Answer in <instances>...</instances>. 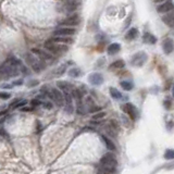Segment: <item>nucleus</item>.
<instances>
[{"label":"nucleus","mask_w":174,"mask_h":174,"mask_svg":"<svg viewBox=\"0 0 174 174\" xmlns=\"http://www.w3.org/2000/svg\"><path fill=\"white\" fill-rule=\"evenodd\" d=\"M162 19H163V22H164V23H166V24L170 25V26H173V15H172V14L166 15V17H163Z\"/></svg>","instance_id":"obj_25"},{"label":"nucleus","mask_w":174,"mask_h":174,"mask_svg":"<svg viewBox=\"0 0 174 174\" xmlns=\"http://www.w3.org/2000/svg\"><path fill=\"white\" fill-rule=\"evenodd\" d=\"M64 70H65V66H60L58 70V72H56V74L57 75H61V74H63L64 73Z\"/></svg>","instance_id":"obj_32"},{"label":"nucleus","mask_w":174,"mask_h":174,"mask_svg":"<svg viewBox=\"0 0 174 174\" xmlns=\"http://www.w3.org/2000/svg\"><path fill=\"white\" fill-rule=\"evenodd\" d=\"M76 33L75 29L73 27H59L54 32V36H72Z\"/></svg>","instance_id":"obj_6"},{"label":"nucleus","mask_w":174,"mask_h":174,"mask_svg":"<svg viewBox=\"0 0 174 174\" xmlns=\"http://www.w3.org/2000/svg\"><path fill=\"white\" fill-rule=\"evenodd\" d=\"M164 107H166V109H170L171 108V102L168 100V101H164Z\"/></svg>","instance_id":"obj_37"},{"label":"nucleus","mask_w":174,"mask_h":174,"mask_svg":"<svg viewBox=\"0 0 174 174\" xmlns=\"http://www.w3.org/2000/svg\"><path fill=\"white\" fill-rule=\"evenodd\" d=\"M100 164L104 168L102 172L106 173H113L116 172V166L118 164V161L116 159V156L113 153H106L100 159Z\"/></svg>","instance_id":"obj_1"},{"label":"nucleus","mask_w":174,"mask_h":174,"mask_svg":"<svg viewBox=\"0 0 174 174\" xmlns=\"http://www.w3.org/2000/svg\"><path fill=\"white\" fill-rule=\"evenodd\" d=\"M44 108H46V109H51V108H52V104H50V102H44Z\"/></svg>","instance_id":"obj_35"},{"label":"nucleus","mask_w":174,"mask_h":174,"mask_svg":"<svg viewBox=\"0 0 174 174\" xmlns=\"http://www.w3.org/2000/svg\"><path fill=\"white\" fill-rule=\"evenodd\" d=\"M32 68H33L34 71H36V72H40V71L44 70V68H45V64L42 62H34L32 64Z\"/></svg>","instance_id":"obj_24"},{"label":"nucleus","mask_w":174,"mask_h":174,"mask_svg":"<svg viewBox=\"0 0 174 174\" xmlns=\"http://www.w3.org/2000/svg\"><path fill=\"white\" fill-rule=\"evenodd\" d=\"M45 48L54 54H63L68 51V47L65 45H59V42H54L51 39L45 42Z\"/></svg>","instance_id":"obj_2"},{"label":"nucleus","mask_w":174,"mask_h":174,"mask_svg":"<svg viewBox=\"0 0 174 174\" xmlns=\"http://www.w3.org/2000/svg\"><path fill=\"white\" fill-rule=\"evenodd\" d=\"M110 95H111V97L113 99H120V98H122L121 93L116 88H114V87H110Z\"/></svg>","instance_id":"obj_20"},{"label":"nucleus","mask_w":174,"mask_h":174,"mask_svg":"<svg viewBox=\"0 0 174 174\" xmlns=\"http://www.w3.org/2000/svg\"><path fill=\"white\" fill-rule=\"evenodd\" d=\"M82 74H83L82 71L79 70V69H77V68H73V69L69 70V75H70L71 77H79Z\"/></svg>","instance_id":"obj_19"},{"label":"nucleus","mask_w":174,"mask_h":174,"mask_svg":"<svg viewBox=\"0 0 174 174\" xmlns=\"http://www.w3.org/2000/svg\"><path fill=\"white\" fill-rule=\"evenodd\" d=\"M172 9H173V3H172V1H171V0H168V1H166V0L164 3L160 4V6L158 7L157 11L159 13H168V12H170Z\"/></svg>","instance_id":"obj_9"},{"label":"nucleus","mask_w":174,"mask_h":174,"mask_svg":"<svg viewBox=\"0 0 174 174\" xmlns=\"http://www.w3.org/2000/svg\"><path fill=\"white\" fill-rule=\"evenodd\" d=\"M120 50H121V45L119 42H113L111 45H109L108 48H107V51H108L109 54H116Z\"/></svg>","instance_id":"obj_14"},{"label":"nucleus","mask_w":174,"mask_h":174,"mask_svg":"<svg viewBox=\"0 0 174 174\" xmlns=\"http://www.w3.org/2000/svg\"><path fill=\"white\" fill-rule=\"evenodd\" d=\"M36 85H38V81H36V79H33V81H31V82L27 83V86H29V87L36 86Z\"/></svg>","instance_id":"obj_33"},{"label":"nucleus","mask_w":174,"mask_h":174,"mask_svg":"<svg viewBox=\"0 0 174 174\" xmlns=\"http://www.w3.org/2000/svg\"><path fill=\"white\" fill-rule=\"evenodd\" d=\"M122 110H123V112H125L127 116L132 119L133 121L136 120L137 118H138V110H137V108L134 106V104H125L124 106H122Z\"/></svg>","instance_id":"obj_4"},{"label":"nucleus","mask_w":174,"mask_h":174,"mask_svg":"<svg viewBox=\"0 0 174 174\" xmlns=\"http://www.w3.org/2000/svg\"><path fill=\"white\" fill-rule=\"evenodd\" d=\"M147 59H148V57H147L146 52H144V51L137 52V54H134L132 57V59H131V64L134 66H141L146 63Z\"/></svg>","instance_id":"obj_3"},{"label":"nucleus","mask_w":174,"mask_h":174,"mask_svg":"<svg viewBox=\"0 0 174 174\" xmlns=\"http://www.w3.org/2000/svg\"><path fill=\"white\" fill-rule=\"evenodd\" d=\"M106 116V112L104 111H100V112H96V114L93 116V120H99V119H102Z\"/></svg>","instance_id":"obj_27"},{"label":"nucleus","mask_w":174,"mask_h":174,"mask_svg":"<svg viewBox=\"0 0 174 174\" xmlns=\"http://www.w3.org/2000/svg\"><path fill=\"white\" fill-rule=\"evenodd\" d=\"M32 52L35 54L36 56H38L42 61H44V60H50V59L52 58L51 54H47V52H45V51H42V50H40V49H38V48H34V49H32Z\"/></svg>","instance_id":"obj_10"},{"label":"nucleus","mask_w":174,"mask_h":174,"mask_svg":"<svg viewBox=\"0 0 174 174\" xmlns=\"http://www.w3.org/2000/svg\"><path fill=\"white\" fill-rule=\"evenodd\" d=\"M27 104V101L26 100H20V101H14L12 104H11V109H17V108H21L23 106H26Z\"/></svg>","instance_id":"obj_23"},{"label":"nucleus","mask_w":174,"mask_h":174,"mask_svg":"<svg viewBox=\"0 0 174 174\" xmlns=\"http://www.w3.org/2000/svg\"><path fill=\"white\" fill-rule=\"evenodd\" d=\"M21 110L22 111H32L33 108H31V107H24V108H22Z\"/></svg>","instance_id":"obj_38"},{"label":"nucleus","mask_w":174,"mask_h":174,"mask_svg":"<svg viewBox=\"0 0 174 174\" xmlns=\"http://www.w3.org/2000/svg\"><path fill=\"white\" fill-rule=\"evenodd\" d=\"M61 25H65V26H76L79 24V15H72V17H66L65 20L61 21Z\"/></svg>","instance_id":"obj_8"},{"label":"nucleus","mask_w":174,"mask_h":174,"mask_svg":"<svg viewBox=\"0 0 174 174\" xmlns=\"http://www.w3.org/2000/svg\"><path fill=\"white\" fill-rule=\"evenodd\" d=\"M144 42H148V44H156L157 39H156V37L153 36L152 34L145 33V35H144Z\"/></svg>","instance_id":"obj_18"},{"label":"nucleus","mask_w":174,"mask_h":174,"mask_svg":"<svg viewBox=\"0 0 174 174\" xmlns=\"http://www.w3.org/2000/svg\"><path fill=\"white\" fill-rule=\"evenodd\" d=\"M10 97H11V95L9 93H1L0 91V98L1 99H9Z\"/></svg>","instance_id":"obj_30"},{"label":"nucleus","mask_w":174,"mask_h":174,"mask_svg":"<svg viewBox=\"0 0 174 174\" xmlns=\"http://www.w3.org/2000/svg\"><path fill=\"white\" fill-rule=\"evenodd\" d=\"M120 85L124 90L129 91L133 89V84L131 82H129V81H122V82H120Z\"/></svg>","instance_id":"obj_22"},{"label":"nucleus","mask_w":174,"mask_h":174,"mask_svg":"<svg viewBox=\"0 0 174 174\" xmlns=\"http://www.w3.org/2000/svg\"><path fill=\"white\" fill-rule=\"evenodd\" d=\"M71 95H72V97H74L77 101H81L82 97H83V93L79 90V89H72L71 90Z\"/></svg>","instance_id":"obj_21"},{"label":"nucleus","mask_w":174,"mask_h":174,"mask_svg":"<svg viewBox=\"0 0 174 174\" xmlns=\"http://www.w3.org/2000/svg\"><path fill=\"white\" fill-rule=\"evenodd\" d=\"M26 61L29 63V64H33L34 62H36V60L33 58V56H31V54H29V56H26Z\"/></svg>","instance_id":"obj_31"},{"label":"nucleus","mask_w":174,"mask_h":174,"mask_svg":"<svg viewBox=\"0 0 174 174\" xmlns=\"http://www.w3.org/2000/svg\"><path fill=\"white\" fill-rule=\"evenodd\" d=\"M6 113H7V111H2V112H0V116H4Z\"/></svg>","instance_id":"obj_42"},{"label":"nucleus","mask_w":174,"mask_h":174,"mask_svg":"<svg viewBox=\"0 0 174 174\" xmlns=\"http://www.w3.org/2000/svg\"><path fill=\"white\" fill-rule=\"evenodd\" d=\"M57 86L63 91V93H71L73 89V85L68 82H57Z\"/></svg>","instance_id":"obj_13"},{"label":"nucleus","mask_w":174,"mask_h":174,"mask_svg":"<svg viewBox=\"0 0 174 174\" xmlns=\"http://www.w3.org/2000/svg\"><path fill=\"white\" fill-rule=\"evenodd\" d=\"M137 36H138V29H135V27H133V29H131L126 33V35H125V39H127V40H134V39H136Z\"/></svg>","instance_id":"obj_15"},{"label":"nucleus","mask_w":174,"mask_h":174,"mask_svg":"<svg viewBox=\"0 0 174 174\" xmlns=\"http://www.w3.org/2000/svg\"><path fill=\"white\" fill-rule=\"evenodd\" d=\"M51 40L54 42H59V44H72L73 42V39L70 36H56L51 38Z\"/></svg>","instance_id":"obj_11"},{"label":"nucleus","mask_w":174,"mask_h":174,"mask_svg":"<svg viewBox=\"0 0 174 174\" xmlns=\"http://www.w3.org/2000/svg\"><path fill=\"white\" fill-rule=\"evenodd\" d=\"M14 85H22V84H23V79H20V81H15V82H14Z\"/></svg>","instance_id":"obj_40"},{"label":"nucleus","mask_w":174,"mask_h":174,"mask_svg":"<svg viewBox=\"0 0 174 174\" xmlns=\"http://www.w3.org/2000/svg\"><path fill=\"white\" fill-rule=\"evenodd\" d=\"M164 158H166V160H172L174 158L173 149H166V151L164 152Z\"/></svg>","instance_id":"obj_26"},{"label":"nucleus","mask_w":174,"mask_h":174,"mask_svg":"<svg viewBox=\"0 0 174 174\" xmlns=\"http://www.w3.org/2000/svg\"><path fill=\"white\" fill-rule=\"evenodd\" d=\"M125 66V62L124 60H116V61H114L113 63H111L110 64V66H109V70H116V69H123Z\"/></svg>","instance_id":"obj_16"},{"label":"nucleus","mask_w":174,"mask_h":174,"mask_svg":"<svg viewBox=\"0 0 174 174\" xmlns=\"http://www.w3.org/2000/svg\"><path fill=\"white\" fill-rule=\"evenodd\" d=\"M153 1H155V2H163V1H166V0H153Z\"/></svg>","instance_id":"obj_41"},{"label":"nucleus","mask_w":174,"mask_h":174,"mask_svg":"<svg viewBox=\"0 0 174 174\" xmlns=\"http://www.w3.org/2000/svg\"><path fill=\"white\" fill-rule=\"evenodd\" d=\"M8 63L10 65H13V66H17V65H21V61L20 60H17L15 58H10L9 59Z\"/></svg>","instance_id":"obj_28"},{"label":"nucleus","mask_w":174,"mask_h":174,"mask_svg":"<svg viewBox=\"0 0 174 174\" xmlns=\"http://www.w3.org/2000/svg\"><path fill=\"white\" fill-rule=\"evenodd\" d=\"M88 81H89V83L91 85H94V86H99L101 84L104 83V76L98 73V72H95V73H91L89 76H88Z\"/></svg>","instance_id":"obj_7"},{"label":"nucleus","mask_w":174,"mask_h":174,"mask_svg":"<svg viewBox=\"0 0 174 174\" xmlns=\"http://www.w3.org/2000/svg\"><path fill=\"white\" fill-rule=\"evenodd\" d=\"M47 95H48L49 98H51V99L54 100V102L58 104L59 107L63 106L64 96H63V94L60 90H58V89H56V88H54V89H51V91H50L49 94H47Z\"/></svg>","instance_id":"obj_5"},{"label":"nucleus","mask_w":174,"mask_h":174,"mask_svg":"<svg viewBox=\"0 0 174 174\" xmlns=\"http://www.w3.org/2000/svg\"><path fill=\"white\" fill-rule=\"evenodd\" d=\"M101 138H102L104 145L107 146V148H108L109 150H116V145H114V143H113V141H110L108 137L104 136V135H102V136H101Z\"/></svg>","instance_id":"obj_17"},{"label":"nucleus","mask_w":174,"mask_h":174,"mask_svg":"<svg viewBox=\"0 0 174 174\" xmlns=\"http://www.w3.org/2000/svg\"><path fill=\"white\" fill-rule=\"evenodd\" d=\"M31 104H32L33 107H36V106H38V104H40V101H39L38 99H34V100H32V102H31Z\"/></svg>","instance_id":"obj_34"},{"label":"nucleus","mask_w":174,"mask_h":174,"mask_svg":"<svg viewBox=\"0 0 174 174\" xmlns=\"http://www.w3.org/2000/svg\"><path fill=\"white\" fill-rule=\"evenodd\" d=\"M162 48H163V51L164 54H170L172 51H173V40L172 39H166L163 42V45H162Z\"/></svg>","instance_id":"obj_12"},{"label":"nucleus","mask_w":174,"mask_h":174,"mask_svg":"<svg viewBox=\"0 0 174 174\" xmlns=\"http://www.w3.org/2000/svg\"><path fill=\"white\" fill-rule=\"evenodd\" d=\"M65 111L68 112V113H72V112L74 111V108H73V104H66L65 106Z\"/></svg>","instance_id":"obj_29"},{"label":"nucleus","mask_w":174,"mask_h":174,"mask_svg":"<svg viewBox=\"0 0 174 174\" xmlns=\"http://www.w3.org/2000/svg\"><path fill=\"white\" fill-rule=\"evenodd\" d=\"M1 87H3L6 89H9V88H12V85H9V84H4V85H1Z\"/></svg>","instance_id":"obj_39"},{"label":"nucleus","mask_w":174,"mask_h":174,"mask_svg":"<svg viewBox=\"0 0 174 174\" xmlns=\"http://www.w3.org/2000/svg\"><path fill=\"white\" fill-rule=\"evenodd\" d=\"M0 135H2V136H4V137H7V138H8V134H7V133H6V131H4V129H0Z\"/></svg>","instance_id":"obj_36"}]
</instances>
